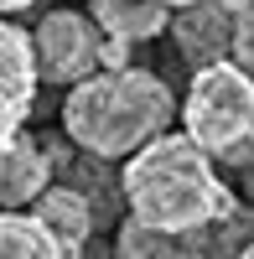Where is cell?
I'll use <instances>...</instances> for the list:
<instances>
[{"label": "cell", "instance_id": "cell-12", "mask_svg": "<svg viewBox=\"0 0 254 259\" xmlns=\"http://www.w3.org/2000/svg\"><path fill=\"white\" fill-rule=\"evenodd\" d=\"M228 62L254 78V0L234 6V52H228Z\"/></svg>", "mask_w": 254, "mask_h": 259}, {"label": "cell", "instance_id": "cell-4", "mask_svg": "<svg viewBox=\"0 0 254 259\" xmlns=\"http://www.w3.org/2000/svg\"><path fill=\"white\" fill-rule=\"evenodd\" d=\"M104 36L94 26L89 11H47L41 26L31 31V52H36V78L73 89V83L104 73Z\"/></svg>", "mask_w": 254, "mask_h": 259}, {"label": "cell", "instance_id": "cell-2", "mask_svg": "<svg viewBox=\"0 0 254 259\" xmlns=\"http://www.w3.org/2000/svg\"><path fill=\"white\" fill-rule=\"evenodd\" d=\"M177 119L172 83L145 68H109L68 89L62 130L94 161H130L140 145L166 135Z\"/></svg>", "mask_w": 254, "mask_h": 259}, {"label": "cell", "instance_id": "cell-13", "mask_svg": "<svg viewBox=\"0 0 254 259\" xmlns=\"http://www.w3.org/2000/svg\"><path fill=\"white\" fill-rule=\"evenodd\" d=\"M26 6H36V0H0V16H11V11H26Z\"/></svg>", "mask_w": 254, "mask_h": 259}, {"label": "cell", "instance_id": "cell-6", "mask_svg": "<svg viewBox=\"0 0 254 259\" xmlns=\"http://www.w3.org/2000/svg\"><path fill=\"white\" fill-rule=\"evenodd\" d=\"M234 6L239 0H192V6L172 11L166 31H172L182 62L192 73L228 62V52H234Z\"/></svg>", "mask_w": 254, "mask_h": 259}, {"label": "cell", "instance_id": "cell-10", "mask_svg": "<svg viewBox=\"0 0 254 259\" xmlns=\"http://www.w3.org/2000/svg\"><path fill=\"white\" fill-rule=\"evenodd\" d=\"M89 16L104 36L124 41V47H135V41H151L166 31V21L172 11L156 6V0H89Z\"/></svg>", "mask_w": 254, "mask_h": 259}, {"label": "cell", "instance_id": "cell-9", "mask_svg": "<svg viewBox=\"0 0 254 259\" xmlns=\"http://www.w3.org/2000/svg\"><path fill=\"white\" fill-rule=\"evenodd\" d=\"M26 212L62 244L68 259H83V249H89V239H94V207L83 202V192H73L68 182H62V187H47Z\"/></svg>", "mask_w": 254, "mask_h": 259}, {"label": "cell", "instance_id": "cell-15", "mask_svg": "<svg viewBox=\"0 0 254 259\" xmlns=\"http://www.w3.org/2000/svg\"><path fill=\"white\" fill-rule=\"evenodd\" d=\"M234 259H254V239H249V244H244V249H239Z\"/></svg>", "mask_w": 254, "mask_h": 259}, {"label": "cell", "instance_id": "cell-5", "mask_svg": "<svg viewBox=\"0 0 254 259\" xmlns=\"http://www.w3.org/2000/svg\"><path fill=\"white\" fill-rule=\"evenodd\" d=\"M254 239V212L239 207L228 223L202 233H151L124 218L114 228V259H234Z\"/></svg>", "mask_w": 254, "mask_h": 259}, {"label": "cell", "instance_id": "cell-11", "mask_svg": "<svg viewBox=\"0 0 254 259\" xmlns=\"http://www.w3.org/2000/svg\"><path fill=\"white\" fill-rule=\"evenodd\" d=\"M0 259H68L31 212H0Z\"/></svg>", "mask_w": 254, "mask_h": 259}, {"label": "cell", "instance_id": "cell-7", "mask_svg": "<svg viewBox=\"0 0 254 259\" xmlns=\"http://www.w3.org/2000/svg\"><path fill=\"white\" fill-rule=\"evenodd\" d=\"M36 52H31V31L0 21V145L26 130V114L36 104Z\"/></svg>", "mask_w": 254, "mask_h": 259}, {"label": "cell", "instance_id": "cell-1", "mask_svg": "<svg viewBox=\"0 0 254 259\" xmlns=\"http://www.w3.org/2000/svg\"><path fill=\"white\" fill-rule=\"evenodd\" d=\"M119 202H124V218L151 233H202L228 223L244 207L239 192L218 177V166L177 130L156 135L124 161Z\"/></svg>", "mask_w": 254, "mask_h": 259}, {"label": "cell", "instance_id": "cell-8", "mask_svg": "<svg viewBox=\"0 0 254 259\" xmlns=\"http://www.w3.org/2000/svg\"><path fill=\"white\" fill-rule=\"evenodd\" d=\"M52 187V145L36 135H11L0 145V212H26Z\"/></svg>", "mask_w": 254, "mask_h": 259}, {"label": "cell", "instance_id": "cell-3", "mask_svg": "<svg viewBox=\"0 0 254 259\" xmlns=\"http://www.w3.org/2000/svg\"><path fill=\"white\" fill-rule=\"evenodd\" d=\"M182 135L213 166H254V78L234 62L202 68L177 104Z\"/></svg>", "mask_w": 254, "mask_h": 259}, {"label": "cell", "instance_id": "cell-14", "mask_svg": "<svg viewBox=\"0 0 254 259\" xmlns=\"http://www.w3.org/2000/svg\"><path fill=\"white\" fill-rule=\"evenodd\" d=\"M156 6H166V11H182V6H192V0H156Z\"/></svg>", "mask_w": 254, "mask_h": 259}]
</instances>
